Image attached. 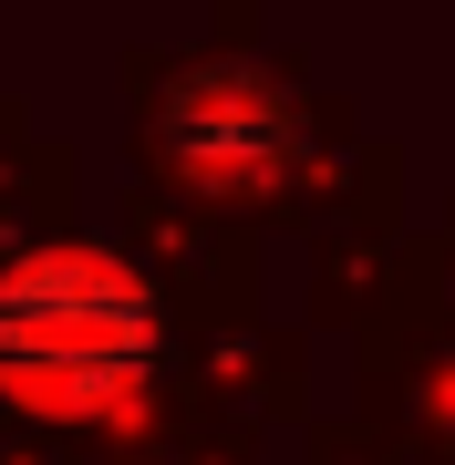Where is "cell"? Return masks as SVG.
I'll list each match as a JSON object with an SVG mask.
<instances>
[{
    "mask_svg": "<svg viewBox=\"0 0 455 465\" xmlns=\"http://www.w3.org/2000/svg\"><path fill=\"white\" fill-rule=\"evenodd\" d=\"M155 290L94 238H52L0 269V393L52 424L124 414L155 372Z\"/></svg>",
    "mask_w": 455,
    "mask_h": 465,
    "instance_id": "cell-1",
    "label": "cell"
},
{
    "mask_svg": "<svg viewBox=\"0 0 455 465\" xmlns=\"http://www.w3.org/2000/svg\"><path fill=\"white\" fill-rule=\"evenodd\" d=\"M166 145L207 186H259L290 166V94L249 63H197L166 84Z\"/></svg>",
    "mask_w": 455,
    "mask_h": 465,
    "instance_id": "cell-2",
    "label": "cell"
}]
</instances>
